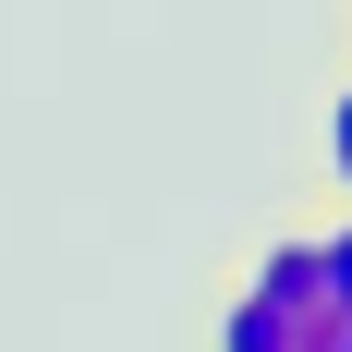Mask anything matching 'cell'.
Listing matches in <instances>:
<instances>
[{
	"mask_svg": "<svg viewBox=\"0 0 352 352\" xmlns=\"http://www.w3.org/2000/svg\"><path fill=\"white\" fill-rule=\"evenodd\" d=\"M243 292H267V304H280L292 352H304V340H328V280H316V231H280V243L255 255V280H243Z\"/></svg>",
	"mask_w": 352,
	"mask_h": 352,
	"instance_id": "1",
	"label": "cell"
},
{
	"mask_svg": "<svg viewBox=\"0 0 352 352\" xmlns=\"http://www.w3.org/2000/svg\"><path fill=\"white\" fill-rule=\"evenodd\" d=\"M316 280H328V352H352V219H316Z\"/></svg>",
	"mask_w": 352,
	"mask_h": 352,
	"instance_id": "2",
	"label": "cell"
},
{
	"mask_svg": "<svg viewBox=\"0 0 352 352\" xmlns=\"http://www.w3.org/2000/svg\"><path fill=\"white\" fill-rule=\"evenodd\" d=\"M219 340H231V352H292V328H280L267 292H231V304H219Z\"/></svg>",
	"mask_w": 352,
	"mask_h": 352,
	"instance_id": "3",
	"label": "cell"
},
{
	"mask_svg": "<svg viewBox=\"0 0 352 352\" xmlns=\"http://www.w3.org/2000/svg\"><path fill=\"white\" fill-rule=\"evenodd\" d=\"M328 182L352 195V73H340V98H328Z\"/></svg>",
	"mask_w": 352,
	"mask_h": 352,
	"instance_id": "4",
	"label": "cell"
}]
</instances>
